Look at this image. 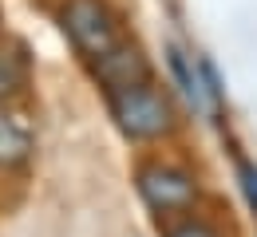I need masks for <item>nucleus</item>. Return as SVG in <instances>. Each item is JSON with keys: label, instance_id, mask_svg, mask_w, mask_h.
Instances as JSON below:
<instances>
[{"label": "nucleus", "instance_id": "1", "mask_svg": "<svg viewBox=\"0 0 257 237\" xmlns=\"http://www.w3.org/2000/svg\"><path fill=\"white\" fill-rule=\"evenodd\" d=\"M111 111H115L119 131L131 135V138H159V135H166V131H170V123H174L166 95L155 91L151 83L111 95Z\"/></svg>", "mask_w": 257, "mask_h": 237}, {"label": "nucleus", "instance_id": "2", "mask_svg": "<svg viewBox=\"0 0 257 237\" xmlns=\"http://www.w3.org/2000/svg\"><path fill=\"white\" fill-rule=\"evenodd\" d=\"M64 32L75 44V52L87 56V60H95L107 48L119 44V24H115V16L103 0H67Z\"/></svg>", "mask_w": 257, "mask_h": 237}, {"label": "nucleus", "instance_id": "3", "mask_svg": "<svg viewBox=\"0 0 257 237\" xmlns=\"http://www.w3.org/2000/svg\"><path fill=\"white\" fill-rule=\"evenodd\" d=\"M139 194L155 213H186L198 198V186L186 170L166 166V162H151L139 170Z\"/></svg>", "mask_w": 257, "mask_h": 237}, {"label": "nucleus", "instance_id": "4", "mask_svg": "<svg viewBox=\"0 0 257 237\" xmlns=\"http://www.w3.org/2000/svg\"><path fill=\"white\" fill-rule=\"evenodd\" d=\"M91 68H95V79L107 87V95H119V91L151 83V64H147L143 48H135L127 40H119L115 48H107L103 56H95Z\"/></svg>", "mask_w": 257, "mask_h": 237}, {"label": "nucleus", "instance_id": "5", "mask_svg": "<svg viewBox=\"0 0 257 237\" xmlns=\"http://www.w3.org/2000/svg\"><path fill=\"white\" fill-rule=\"evenodd\" d=\"M32 154V127L24 115L0 111V166H20Z\"/></svg>", "mask_w": 257, "mask_h": 237}, {"label": "nucleus", "instance_id": "6", "mask_svg": "<svg viewBox=\"0 0 257 237\" xmlns=\"http://www.w3.org/2000/svg\"><path fill=\"white\" fill-rule=\"evenodd\" d=\"M170 71H174V79H178V87L186 91V99H190L194 107H202V103H206V91H202V83L194 79L190 64H186V56H182L178 48H170Z\"/></svg>", "mask_w": 257, "mask_h": 237}, {"label": "nucleus", "instance_id": "7", "mask_svg": "<svg viewBox=\"0 0 257 237\" xmlns=\"http://www.w3.org/2000/svg\"><path fill=\"white\" fill-rule=\"evenodd\" d=\"M166 237H222L214 225H206V221H198V217H186V221H178V225H170Z\"/></svg>", "mask_w": 257, "mask_h": 237}, {"label": "nucleus", "instance_id": "8", "mask_svg": "<svg viewBox=\"0 0 257 237\" xmlns=\"http://www.w3.org/2000/svg\"><path fill=\"white\" fill-rule=\"evenodd\" d=\"M16 87H20V71H16V64H12V60H0V99H8Z\"/></svg>", "mask_w": 257, "mask_h": 237}, {"label": "nucleus", "instance_id": "9", "mask_svg": "<svg viewBox=\"0 0 257 237\" xmlns=\"http://www.w3.org/2000/svg\"><path fill=\"white\" fill-rule=\"evenodd\" d=\"M237 170H241V186H245V194H249V202L257 205V170L249 166V162H237Z\"/></svg>", "mask_w": 257, "mask_h": 237}]
</instances>
